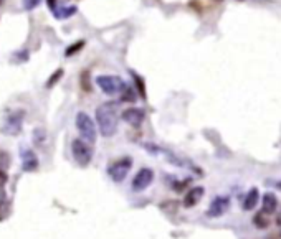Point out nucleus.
Segmentation results:
<instances>
[{"instance_id": "393cba45", "label": "nucleus", "mask_w": 281, "mask_h": 239, "mask_svg": "<svg viewBox=\"0 0 281 239\" xmlns=\"http://www.w3.org/2000/svg\"><path fill=\"white\" fill-rule=\"evenodd\" d=\"M47 5H48V9L52 10V14H53L56 9H58V4H56V0H47Z\"/></svg>"}, {"instance_id": "20e7f679", "label": "nucleus", "mask_w": 281, "mask_h": 239, "mask_svg": "<svg viewBox=\"0 0 281 239\" xmlns=\"http://www.w3.org/2000/svg\"><path fill=\"white\" fill-rule=\"evenodd\" d=\"M71 154L79 167H88L93 160V147L83 139H74L71 142Z\"/></svg>"}, {"instance_id": "aec40b11", "label": "nucleus", "mask_w": 281, "mask_h": 239, "mask_svg": "<svg viewBox=\"0 0 281 239\" xmlns=\"http://www.w3.org/2000/svg\"><path fill=\"white\" fill-rule=\"evenodd\" d=\"M45 137H47V134H45V130L43 129H35L33 130V142L36 144V146H42V144L45 142Z\"/></svg>"}, {"instance_id": "4468645a", "label": "nucleus", "mask_w": 281, "mask_h": 239, "mask_svg": "<svg viewBox=\"0 0 281 239\" xmlns=\"http://www.w3.org/2000/svg\"><path fill=\"white\" fill-rule=\"evenodd\" d=\"M278 208V198L274 193H265L263 195V213L271 215Z\"/></svg>"}, {"instance_id": "ddd939ff", "label": "nucleus", "mask_w": 281, "mask_h": 239, "mask_svg": "<svg viewBox=\"0 0 281 239\" xmlns=\"http://www.w3.org/2000/svg\"><path fill=\"white\" fill-rule=\"evenodd\" d=\"M76 12H78L76 5H61V7H58L53 12V17L56 20H66V18L73 17Z\"/></svg>"}, {"instance_id": "bb28decb", "label": "nucleus", "mask_w": 281, "mask_h": 239, "mask_svg": "<svg viewBox=\"0 0 281 239\" xmlns=\"http://www.w3.org/2000/svg\"><path fill=\"white\" fill-rule=\"evenodd\" d=\"M0 5H4V0H0Z\"/></svg>"}, {"instance_id": "39448f33", "label": "nucleus", "mask_w": 281, "mask_h": 239, "mask_svg": "<svg viewBox=\"0 0 281 239\" xmlns=\"http://www.w3.org/2000/svg\"><path fill=\"white\" fill-rule=\"evenodd\" d=\"M23 117H25V111L12 112V114H9L4 119L0 132H2L4 135H18L23 127Z\"/></svg>"}, {"instance_id": "a211bd4d", "label": "nucleus", "mask_w": 281, "mask_h": 239, "mask_svg": "<svg viewBox=\"0 0 281 239\" xmlns=\"http://www.w3.org/2000/svg\"><path fill=\"white\" fill-rule=\"evenodd\" d=\"M83 46H85V40H79V41H76V43H73L71 46H68L66 48V52H65V56L68 58V56H73V55H76L79 50H83Z\"/></svg>"}, {"instance_id": "f257e3e1", "label": "nucleus", "mask_w": 281, "mask_h": 239, "mask_svg": "<svg viewBox=\"0 0 281 239\" xmlns=\"http://www.w3.org/2000/svg\"><path fill=\"white\" fill-rule=\"evenodd\" d=\"M96 122L101 135L112 137L117 130V122H119V114H117V103L109 101V103L101 104L96 109Z\"/></svg>"}, {"instance_id": "5701e85b", "label": "nucleus", "mask_w": 281, "mask_h": 239, "mask_svg": "<svg viewBox=\"0 0 281 239\" xmlns=\"http://www.w3.org/2000/svg\"><path fill=\"white\" fill-rule=\"evenodd\" d=\"M28 56H30V53L27 52V50H20V52H15V53H14V58L17 60V63H25V61H28Z\"/></svg>"}, {"instance_id": "c85d7f7f", "label": "nucleus", "mask_w": 281, "mask_h": 239, "mask_svg": "<svg viewBox=\"0 0 281 239\" xmlns=\"http://www.w3.org/2000/svg\"><path fill=\"white\" fill-rule=\"evenodd\" d=\"M279 236H281V232H279Z\"/></svg>"}, {"instance_id": "f3484780", "label": "nucleus", "mask_w": 281, "mask_h": 239, "mask_svg": "<svg viewBox=\"0 0 281 239\" xmlns=\"http://www.w3.org/2000/svg\"><path fill=\"white\" fill-rule=\"evenodd\" d=\"M63 74H65V71L63 70H61V68H58V70H56L53 74H52V76H50V79L47 81V87H53L56 83H58V81L61 79V78H63Z\"/></svg>"}, {"instance_id": "b1692460", "label": "nucleus", "mask_w": 281, "mask_h": 239, "mask_svg": "<svg viewBox=\"0 0 281 239\" xmlns=\"http://www.w3.org/2000/svg\"><path fill=\"white\" fill-rule=\"evenodd\" d=\"M189 181H190V180H180V181L174 180L172 185H171V188H172V190H176V192H182L184 188H185L187 185H189Z\"/></svg>"}, {"instance_id": "6ab92c4d", "label": "nucleus", "mask_w": 281, "mask_h": 239, "mask_svg": "<svg viewBox=\"0 0 281 239\" xmlns=\"http://www.w3.org/2000/svg\"><path fill=\"white\" fill-rule=\"evenodd\" d=\"M121 101H124V103H134V101H136V89H133L131 86H128L126 91L121 94Z\"/></svg>"}, {"instance_id": "1a4fd4ad", "label": "nucleus", "mask_w": 281, "mask_h": 239, "mask_svg": "<svg viewBox=\"0 0 281 239\" xmlns=\"http://www.w3.org/2000/svg\"><path fill=\"white\" fill-rule=\"evenodd\" d=\"M121 119L124 122H128L129 125H133V127H139V125L144 122L146 112L141 108H129L126 111H123Z\"/></svg>"}, {"instance_id": "6e6552de", "label": "nucleus", "mask_w": 281, "mask_h": 239, "mask_svg": "<svg viewBox=\"0 0 281 239\" xmlns=\"http://www.w3.org/2000/svg\"><path fill=\"white\" fill-rule=\"evenodd\" d=\"M230 208V197H225V195H218L214 200L210 201L207 216L209 218H220Z\"/></svg>"}, {"instance_id": "f8f14e48", "label": "nucleus", "mask_w": 281, "mask_h": 239, "mask_svg": "<svg viewBox=\"0 0 281 239\" xmlns=\"http://www.w3.org/2000/svg\"><path fill=\"white\" fill-rule=\"evenodd\" d=\"M260 201V192L258 188H250L248 193L245 195V198H243V210L245 211H253L257 208Z\"/></svg>"}, {"instance_id": "a878e982", "label": "nucleus", "mask_w": 281, "mask_h": 239, "mask_svg": "<svg viewBox=\"0 0 281 239\" xmlns=\"http://www.w3.org/2000/svg\"><path fill=\"white\" fill-rule=\"evenodd\" d=\"M274 188H276V190H279L281 192V180H276V181H273V183H271Z\"/></svg>"}, {"instance_id": "7ed1b4c3", "label": "nucleus", "mask_w": 281, "mask_h": 239, "mask_svg": "<svg viewBox=\"0 0 281 239\" xmlns=\"http://www.w3.org/2000/svg\"><path fill=\"white\" fill-rule=\"evenodd\" d=\"M76 129L79 130L81 139L85 142H88L90 146H93V144L96 142V137H98L96 125L86 112H78L76 114Z\"/></svg>"}, {"instance_id": "dca6fc26", "label": "nucleus", "mask_w": 281, "mask_h": 239, "mask_svg": "<svg viewBox=\"0 0 281 239\" xmlns=\"http://www.w3.org/2000/svg\"><path fill=\"white\" fill-rule=\"evenodd\" d=\"M131 76H133V79H134V83H136V87H137V91H139V94H141V98L142 99H146L147 96H146V87H144V79H142L139 74H136L134 71H131Z\"/></svg>"}, {"instance_id": "4be33fe9", "label": "nucleus", "mask_w": 281, "mask_h": 239, "mask_svg": "<svg viewBox=\"0 0 281 239\" xmlns=\"http://www.w3.org/2000/svg\"><path fill=\"white\" fill-rule=\"evenodd\" d=\"M81 87H83L85 91H91V84H90V71H85L81 74Z\"/></svg>"}, {"instance_id": "c756f323", "label": "nucleus", "mask_w": 281, "mask_h": 239, "mask_svg": "<svg viewBox=\"0 0 281 239\" xmlns=\"http://www.w3.org/2000/svg\"><path fill=\"white\" fill-rule=\"evenodd\" d=\"M240 2H242V0H240Z\"/></svg>"}, {"instance_id": "9b49d317", "label": "nucleus", "mask_w": 281, "mask_h": 239, "mask_svg": "<svg viewBox=\"0 0 281 239\" xmlns=\"http://www.w3.org/2000/svg\"><path fill=\"white\" fill-rule=\"evenodd\" d=\"M204 193H205V188L204 186H193V188H190V190L187 192L185 197H184V206H185V208H193V206H195L198 201L202 200Z\"/></svg>"}, {"instance_id": "412c9836", "label": "nucleus", "mask_w": 281, "mask_h": 239, "mask_svg": "<svg viewBox=\"0 0 281 239\" xmlns=\"http://www.w3.org/2000/svg\"><path fill=\"white\" fill-rule=\"evenodd\" d=\"M40 4H42V0H22V7H23V10H27V12L35 10Z\"/></svg>"}, {"instance_id": "0eeeda50", "label": "nucleus", "mask_w": 281, "mask_h": 239, "mask_svg": "<svg viewBox=\"0 0 281 239\" xmlns=\"http://www.w3.org/2000/svg\"><path fill=\"white\" fill-rule=\"evenodd\" d=\"M152 181H154V170L149 167H144L134 175L131 188H133V192H136V193L144 192L147 186L152 185Z\"/></svg>"}, {"instance_id": "423d86ee", "label": "nucleus", "mask_w": 281, "mask_h": 239, "mask_svg": "<svg viewBox=\"0 0 281 239\" xmlns=\"http://www.w3.org/2000/svg\"><path fill=\"white\" fill-rule=\"evenodd\" d=\"M131 167H133V160H131V157H121L119 160L112 162L111 165L108 167V175L111 177L112 181L121 183V181L128 177Z\"/></svg>"}, {"instance_id": "f03ea898", "label": "nucleus", "mask_w": 281, "mask_h": 239, "mask_svg": "<svg viewBox=\"0 0 281 239\" xmlns=\"http://www.w3.org/2000/svg\"><path fill=\"white\" fill-rule=\"evenodd\" d=\"M96 84L104 94L108 96H116L126 91L128 84L119 76H112V74H99L96 78Z\"/></svg>"}, {"instance_id": "cd10ccee", "label": "nucleus", "mask_w": 281, "mask_h": 239, "mask_svg": "<svg viewBox=\"0 0 281 239\" xmlns=\"http://www.w3.org/2000/svg\"><path fill=\"white\" fill-rule=\"evenodd\" d=\"M217 2H222V0H217Z\"/></svg>"}, {"instance_id": "9d476101", "label": "nucleus", "mask_w": 281, "mask_h": 239, "mask_svg": "<svg viewBox=\"0 0 281 239\" xmlns=\"http://www.w3.org/2000/svg\"><path fill=\"white\" fill-rule=\"evenodd\" d=\"M20 159H22V168L23 172H35L38 168V159L32 149H20Z\"/></svg>"}, {"instance_id": "2eb2a0df", "label": "nucleus", "mask_w": 281, "mask_h": 239, "mask_svg": "<svg viewBox=\"0 0 281 239\" xmlns=\"http://www.w3.org/2000/svg\"><path fill=\"white\" fill-rule=\"evenodd\" d=\"M253 224L257 226L258 229H266L268 226H270V219H268L266 213H263V211L257 213V215L253 216Z\"/></svg>"}]
</instances>
